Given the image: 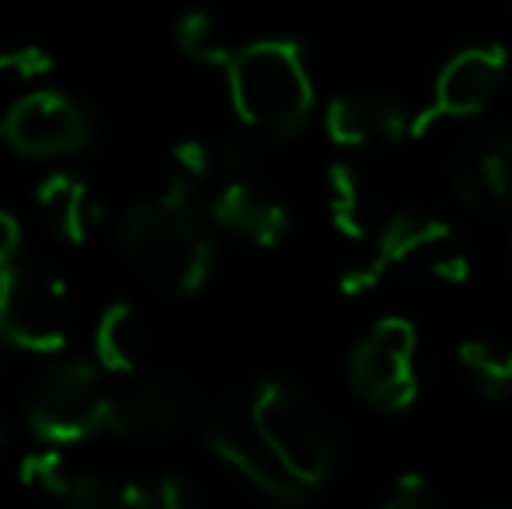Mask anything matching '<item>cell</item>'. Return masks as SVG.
<instances>
[{
    "mask_svg": "<svg viewBox=\"0 0 512 509\" xmlns=\"http://www.w3.org/2000/svg\"><path fill=\"white\" fill-rule=\"evenodd\" d=\"M115 238L136 272L168 297H192L213 276L216 248L206 227V199L178 175H171L164 196L129 206Z\"/></svg>",
    "mask_w": 512,
    "mask_h": 509,
    "instance_id": "1",
    "label": "cell"
},
{
    "mask_svg": "<svg viewBox=\"0 0 512 509\" xmlns=\"http://www.w3.org/2000/svg\"><path fill=\"white\" fill-rule=\"evenodd\" d=\"M230 109L251 136L290 140L314 116L317 91L304 46L293 39H258L234 49L227 67Z\"/></svg>",
    "mask_w": 512,
    "mask_h": 509,
    "instance_id": "2",
    "label": "cell"
},
{
    "mask_svg": "<svg viewBox=\"0 0 512 509\" xmlns=\"http://www.w3.org/2000/svg\"><path fill=\"white\" fill-rule=\"evenodd\" d=\"M74 297L67 279L42 262H18L0 269V342L21 353L53 356L70 342Z\"/></svg>",
    "mask_w": 512,
    "mask_h": 509,
    "instance_id": "3",
    "label": "cell"
},
{
    "mask_svg": "<svg viewBox=\"0 0 512 509\" xmlns=\"http://www.w3.org/2000/svg\"><path fill=\"white\" fill-rule=\"evenodd\" d=\"M248 419L300 489H317L321 482H328L331 468H335V447L304 391L279 377L262 381L251 398Z\"/></svg>",
    "mask_w": 512,
    "mask_h": 509,
    "instance_id": "4",
    "label": "cell"
},
{
    "mask_svg": "<svg viewBox=\"0 0 512 509\" xmlns=\"http://www.w3.org/2000/svg\"><path fill=\"white\" fill-rule=\"evenodd\" d=\"M25 419L46 447H70L105 433L108 387L91 360H60L32 384Z\"/></svg>",
    "mask_w": 512,
    "mask_h": 509,
    "instance_id": "5",
    "label": "cell"
},
{
    "mask_svg": "<svg viewBox=\"0 0 512 509\" xmlns=\"http://www.w3.org/2000/svg\"><path fill=\"white\" fill-rule=\"evenodd\" d=\"M418 332L408 318L387 314L349 353V381L380 412H405L418 398Z\"/></svg>",
    "mask_w": 512,
    "mask_h": 509,
    "instance_id": "6",
    "label": "cell"
},
{
    "mask_svg": "<svg viewBox=\"0 0 512 509\" xmlns=\"http://www.w3.org/2000/svg\"><path fill=\"white\" fill-rule=\"evenodd\" d=\"M509 74V49L502 42H481L453 53L443 63L432 84V98L422 109L411 112L408 140H422L429 129L453 123V119H474L492 105L502 81Z\"/></svg>",
    "mask_w": 512,
    "mask_h": 509,
    "instance_id": "7",
    "label": "cell"
},
{
    "mask_svg": "<svg viewBox=\"0 0 512 509\" xmlns=\"http://www.w3.org/2000/svg\"><path fill=\"white\" fill-rule=\"evenodd\" d=\"M0 140L32 161L74 157L95 143V119L67 91L32 88L11 105Z\"/></svg>",
    "mask_w": 512,
    "mask_h": 509,
    "instance_id": "8",
    "label": "cell"
},
{
    "mask_svg": "<svg viewBox=\"0 0 512 509\" xmlns=\"http://www.w3.org/2000/svg\"><path fill=\"white\" fill-rule=\"evenodd\" d=\"M189 412V391L178 377L161 374V370H140L119 387H108L105 433L164 440V436L182 433Z\"/></svg>",
    "mask_w": 512,
    "mask_h": 509,
    "instance_id": "9",
    "label": "cell"
},
{
    "mask_svg": "<svg viewBox=\"0 0 512 509\" xmlns=\"http://www.w3.org/2000/svg\"><path fill=\"white\" fill-rule=\"evenodd\" d=\"M453 238V227L439 217H425V213L401 210L380 227L377 245L363 262L349 265V269L338 276V293L342 297H363V293L377 290L387 279V272L398 269L401 262L415 258L425 248H439Z\"/></svg>",
    "mask_w": 512,
    "mask_h": 509,
    "instance_id": "10",
    "label": "cell"
},
{
    "mask_svg": "<svg viewBox=\"0 0 512 509\" xmlns=\"http://www.w3.org/2000/svg\"><path fill=\"white\" fill-rule=\"evenodd\" d=\"M206 447L220 457L227 468H234L248 485H255L262 496L276 499L283 506H300L307 489H300L283 464L272 457V450L255 433L248 415H223L206 429Z\"/></svg>",
    "mask_w": 512,
    "mask_h": 509,
    "instance_id": "11",
    "label": "cell"
},
{
    "mask_svg": "<svg viewBox=\"0 0 512 509\" xmlns=\"http://www.w3.org/2000/svg\"><path fill=\"white\" fill-rule=\"evenodd\" d=\"M206 217L258 248H276L290 234V210L258 189L255 175L216 182L206 192Z\"/></svg>",
    "mask_w": 512,
    "mask_h": 509,
    "instance_id": "12",
    "label": "cell"
},
{
    "mask_svg": "<svg viewBox=\"0 0 512 509\" xmlns=\"http://www.w3.org/2000/svg\"><path fill=\"white\" fill-rule=\"evenodd\" d=\"M450 185L467 210L492 220H512V133H495L457 157Z\"/></svg>",
    "mask_w": 512,
    "mask_h": 509,
    "instance_id": "13",
    "label": "cell"
},
{
    "mask_svg": "<svg viewBox=\"0 0 512 509\" xmlns=\"http://www.w3.org/2000/svg\"><path fill=\"white\" fill-rule=\"evenodd\" d=\"M408 119L411 112L394 98L373 91H345L324 109V133L331 136V143L352 150L394 147L408 140Z\"/></svg>",
    "mask_w": 512,
    "mask_h": 509,
    "instance_id": "14",
    "label": "cell"
},
{
    "mask_svg": "<svg viewBox=\"0 0 512 509\" xmlns=\"http://www.w3.org/2000/svg\"><path fill=\"white\" fill-rule=\"evenodd\" d=\"M35 213L42 227L63 245H84L102 220L91 189L70 171H53L49 178H42L35 189Z\"/></svg>",
    "mask_w": 512,
    "mask_h": 509,
    "instance_id": "15",
    "label": "cell"
},
{
    "mask_svg": "<svg viewBox=\"0 0 512 509\" xmlns=\"http://www.w3.org/2000/svg\"><path fill=\"white\" fill-rule=\"evenodd\" d=\"M147 328L133 304H112L95 325V367L102 374L133 377L143 370Z\"/></svg>",
    "mask_w": 512,
    "mask_h": 509,
    "instance_id": "16",
    "label": "cell"
},
{
    "mask_svg": "<svg viewBox=\"0 0 512 509\" xmlns=\"http://www.w3.org/2000/svg\"><path fill=\"white\" fill-rule=\"evenodd\" d=\"M63 509H154V492L133 478L77 475L63 496Z\"/></svg>",
    "mask_w": 512,
    "mask_h": 509,
    "instance_id": "17",
    "label": "cell"
},
{
    "mask_svg": "<svg viewBox=\"0 0 512 509\" xmlns=\"http://www.w3.org/2000/svg\"><path fill=\"white\" fill-rule=\"evenodd\" d=\"M460 367L474 377L485 398L499 401L512 391V349L495 339H467L457 349Z\"/></svg>",
    "mask_w": 512,
    "mask_h": 509,
    "instance_id": "18",
    "label": "cell"
},
{
    "mask_svg": "<svg viewBox=\"0 0 512 509\" xmlns=\"http://www.w3.org/2000/svg\"><path fill=\"white\" fill-rule=\"evenodd\" d=\"M328 213L342 238L366 241L363 182H359V171L349 161H335L328 168Z\"/></svg>",
    "mask_w": 512,
    "mask_h": 509,
    "instance_id": "19",
    "label": "cell"
},
{
    "mask_svg": "<svg viewBox=\"0 0 512 509\" xmlns=\"http://www.w3.org/2000/svg\"><path fill=\"white\" fill-rule=\"evenodd\" d=\"M175 42L189 60L203 63V67H227L230 56H234V46L223 39L220 21L213 18L203 7H192L178 18L175 25Z\"/></svg>",
    "mask_w": 512,
    "mask_h": 509,
    "instance_id": "20",
    "label": "cell"
},
{
    "mask_svg": "<svg viewBox=\"0 0 512 509\" xmlns=\"http://www.w3.org/2000/svg\"><path fill=\"white\" fill-rule=\"evenodd\" d=\"M18 475H21V485H28V489H35V492H46L49 499L63 503V496H67L70 485H74L77 471H70L60 447H46V450H35V454L21 457Z\"/></svg>",
    "mask_w": 512,
    "mask_h": 509,
    "instance_id": "21",
    "label": "cell"
},
{
    "mask_svg": "<svg viewBox=\"0 0 512 509\" xmlns=\"http://www.w3.org/2000/svg\"><path fill=\"white\" fill-rule=\"evenodd\" d=\"M380 509H443V503L422 475H401Z\"/></svg>",
    "mask_w": 512,
    "mask_h": 509,
    "instance_id": "22",
    "label": "cell"
},
{
    "mask_svg": "<svg viewBox=\"0 0 512 509\" xmlns=\"http://www.w3.org/2000/svg\"><path fill=\"white\" fill-rule=\"evenodd\" d=\"M154 509H206V499L189 478L164 475L154 489Z\"/></svg>",
    "mask_w": 512,
    "mask_h": 509,
    "instance_id": "23",
    "label": "cell"
},
{
    "mask_svg": "<svg viewBox=\"0 0 512 509\" xmlns=\"http://www.w3.org/2000/svg\"><path fill=\"white\" fill-rule=\"evenodd\" d=\"M471 272H474V265L467 255H439L436 262H432V276L450 286H464L467 279H471Z\"/></svg>",
    "mask_w": 512,
    "mask_h": 509,
    "instance_id": "24",
    "label": "cell"
},
{
    "mask_svg": "<svg viewBox=\"0 0 512 509\" xmlns=\"http://www.w3.org/2000/svg\"><path fill=\"white\" fill-rule=\"evenodd\" d=\"M21 258V224L7 210H0V269Z\"/></svg>",
    "mask_w": 512,
    "mask_h": 509,
    "instance_id": "25",
    "label": "cell"
},
{
    "mask_svg": "<svg viewBox=\"0 0 512 509\" xmlns=\"http://www.w3.org/2000/svg\"><path fill=\"white\" fill-rule=\"evenodd\" d=\"M509 258H512V241H509Z\"/></svg>",
    "mask_w": 512,
    "mask_h": 509,
    "instance_id": "26",
    "label": "cell"
},
{
    "mask_svg": "<svg viewBox=\"0 0 512 509\" xmlns=\"http://www.w3.org/2000/svg\"><path fill=\"white\" fill-rule=\"evenodd\" d=\"M49 509H63V506H49Z\"/></svg>",
    "mask_w": 512,
    "mask_h": 509,
    "instance_id": "27",
    "label": "cell"
}]
</instances>
